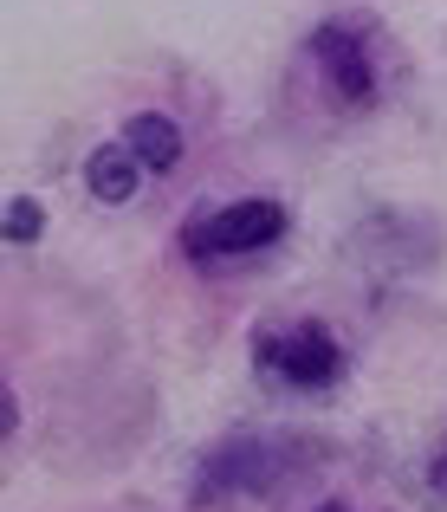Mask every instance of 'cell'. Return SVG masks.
Instances as JSON below:
<instances>
[{
    "instance_id": "6da1fadb",
    "label": "cell",
    "mask_w": 447,
    "mask_h": 512,
    "mask_svg": "<svg viewBox=\"0 0 447 512\" xmlns=\"http://www.w3.org/2000/svg\"><path fill=\"white\" fill-rule=\"evenodd\" d=\"M279 234H286V208H279V201H234V208H221V214L188 227L182 247L195 253V260H221V253H260V247H273Z\"/></svg>"
},
{
    "instance_id": "8992f818",
    "label": "cell",
    "mask_w": 447,
    "mask_h": 512,
    "mask_svg": "<svg viewBox=\"0 0 447 512\" xmlns=\"http://www.w3.org/2000/svg\"><path fill=\"white\" fill-rule=\"evenodd\" d=\"M39 227H46L39 201H33V195H13V201H7V240H39Z\"/></svg>"
},
{
    "instance_id": "7a4b0ae2",
    "label": "cell",
    "mask_w": 447,
    "mask_h": 512,
    "mask_svg": "<svg viewBox=\"0 0 447 512\" xmlns=\"http://www.w3.org/2000/svg\"><path fill=\"white\" fill-rule=\"evenodd\" d=\"M260 363L273 376H286V383H298V389H324L344 370V350H337V338L324 325H298L286 338H260Z\"/></svg>"
},
{
    "instance_id": "52a82bcc",
    "label": "cell",
    "mask_w": 447,
    "mask_h": 512,
    "mask_svg": "<svg viewBox=\"0 0 447 512\" xmlns=\"http://www.w3.org/2000/svg\"><path fill=\"white\" fill-rule=\"evenodd\" d=\"M324 512H350V506H324Z\"/></svg>"
},
{
    "instance_id": "3957f363",
    "label": "cell",
    "mask_w": 447,
    "mask_h": 512,
    "mask_svg": "<svg viewBox=\"0 0 447 512\" xmlns=\"http://www.w3.org/2000/svg\"><path fill=\"white\" fill-rule=\"evenodd\" d=\"M311 59L331 72V91H337L344 104H370L376 72H370V52L357 46V33H344V26H318V39H311Z\"/></svg>"
},
{
    "instance_id": "5b68a950",
    "label": "cell",
    "mask_w": 447,
    "mask_h": 512,
    "mask_svg": "<svg viewBox=\"0 0 447 512\" xmlns=\"http://www.w3.org/2000/svg\"><path fill=\"white\" fill-rule=\"evenodd\" d=\"M124 143L137 150V163H143V169H175V163H182V130H175L169 117H156V111L130 117Z\"/></svg>"
},
{
    "instance_id": "277c9868",
    "label": "cell",
    "mask_w": 447,
    "mask_h": 512,
    "mask_svg": "<svg viewBox=\"0 0 447 512\" xmlns=\"http://www.w3.org/2000/svg\"><path fill=\"white\" fill-rule=\"evenodd\" d=\"M91 195L98 201H130L137 195V175H143V163H137V150L130 143H104V150H91Z\"/></svg>"
}]
</instances>
